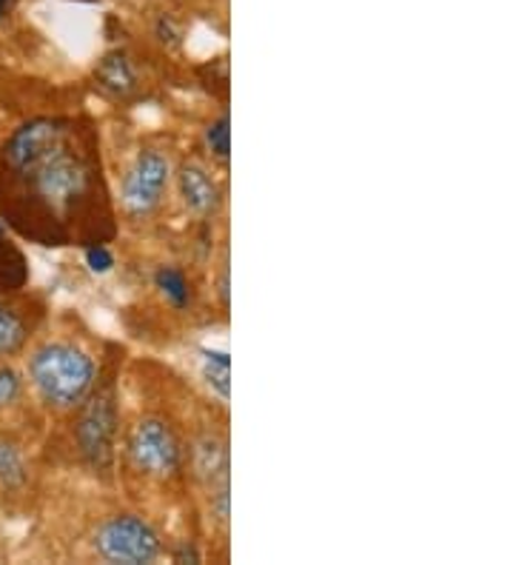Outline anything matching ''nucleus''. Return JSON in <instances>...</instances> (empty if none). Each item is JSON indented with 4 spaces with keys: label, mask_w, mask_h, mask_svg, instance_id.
I'll return each instance as SVG.
<instances>
[{
    "label": "nucleus",
    "mask_w": 513,
    "mask_h": 565,
    "mask_svg": "<svg viewBox=\"0 0 513 565\" xmlns=\"http://www.w3.org/2000/svg\"><path fill=\"white\" fill-rule=\"evenodd\" d=\"M0 206L14 226L43 246L83 241L106 223V189L95 140L75 120L38 118L0 149Z\"/></svg>",
    "instance_id": "f257e3e1"
},
{
    "label": "nucleus",
    "mask_w": 513,
    "mask_h": 565,
    "mask_svg": "<svg viewBox=\"0 0 513 565\" xmlns=\"http://www.w3.org/2000/svg\"><path fill=\"white\" fill-rule=\"evenodd\" d=\"M29 377L49 406L72 408L95 386V363L77 345L49 343L29 360Z\"/></svg>",
    "instance_id": "f03ea898"
},
{
    "label": "nucleus",
    "mask_w": 513,
    "mask_h": 565,
    "mask_svg": "<svg viewBox=\"0 0 513 565\" xmlns=\"http://www.w3.org/2000/svg\"><path fill=\"white\" fill-rule=\"evenodd\" d=\"M95 548L106 563L146 565L160 557V537L146 520L135 514H120L97 529Z\"/></svg>",
    "instance_id": "7ed1b4c3"
},
{
    "label": "nucleus",
    "mask_w": 513,
    "mask_h": 565,
    "mask_svg": "<svg viewBox=\"0 0 513 565\" xmlns=\"http://www.w3.org/2000/svg\"><path fill=\"white\" fill-rule=\"evenodd\" d=\"M117 406L111 394H97L77 423V448L95 471H109L115 460Z\"/></svg>",
    "instance_id": "20e7f679"
},
{
    "label": "nucleus",
    "mask_w": 513,
    "mask_h": 565,
    "mask_svg": "<svg viewBox=\"0 0 513 565\" xmlns=\"http://www.w3.org/2000/svg\"><path fill=\"white\" fill-rule=\"evenodd\" d=\"M129 455L137 469L154 477H171L183 462L178 437L160 420H143L131 431Z\"/></svg>",
    "instance_id": "39448f33"
},
{
    "label": "nucleus",
    "mask_w": 513,
    "mask_h": 565,
    "mask_svg": "<svg viewBox=\"0 0 513 565\" xmlns=\"http://www.w3.org/2000/svg\"><path fill=\"white\" fill-rule=\"evenodd\" d=\"M169 160L158 149H143L124 180V206L131 214H149L158 209L165 186H169Z\"/></svg>",
    "instance_id": "423d86ee"
},
{
    "label": "nucleus",
    "mask_w": 513,
    "mask_h": 565,
    "mask_svg": "<svg viewBox=\"0 0 513 565\" xmlns=\"http://www.w3.org/2000/svg\"><path fill=\"white\" fill-rule=\"evenodd\" d=\"M194 462H197V475L203 477L209 491H212V511L220 523L228 520V448L226 443H217L214 437H205L194 451Z\"/></svg>",
    "instance_id": "0eeeda50"
},
{
    "label": "nucleus",
    "mask_w": 513,
    "mask_h": 565,
    "mask_svg": "<svg viewBox=\"0 0 513 565\" xmlns=\"http://www.w3.org/2000/svg\"><path fill=\"white\" fill-rule=\"evenodd\" d=\"M180 198L192 212L197 214H212L220 206V189L205 169L200 166H183L178 174Z\"/></svg>",
    "instance_id": "6e6552de"
},
{
    "label": "nucleus",
    "mask_w": 513,
    "mask_h": 565,
    "mask_svg": "<svg viewBox=\"0 0 513 565\" xmlns=\"http://www.w3.org/2000/svg\"><path fill=\"white\" fill-rule=\"evenodd\" d=\"M95 75L103 89L115 97H126L129 92H135L137 86V72L124 52H111V55L103 57V61L97 63Z\"/></svg>",
    "instance_id": "1a4fd4ad"
},
{
    "label": "nucleus",
    "mask_w": 513,
    "mask_h": 565,
    "mask_svg": "<svg viewBox=\"0 0 513 565\" xmlns=\"http://www.w3.org/2000/svg\"><path fill=\"white\" fill-rule=\"evenodd\" d=\"M200 354H203V380L220 401L228 403L232 397V358L217 349H203Z\"/></svg>",
    "instance_id": "9d476101"
},
{
    "label": "nucleus",
    "mask_w": 513,
    "mask_h": 565,
    "mask_svg": "<svg viewBox=\"0 0 513 565\" xmlns=\"http://www.w3.org/2000/svg\"><path fill=\"white\" fill-rule=\"evenodd\" d=\"M29 280V266L26 257L0 237V295H7V291H18L23 289V282Z\"/></svg>",
    "instance_id": "9b49d317"
},
{
    "label": "nucleus",
    "mask_w": 513,
    "mask_h": 565,
    "mask_svg": "<svg viewBox=\"0 0 513 565\" xmlns=\"http://www.w3.org/2000/svg\"><path fill=\"white\" fill-rule=\"evenodd\" d=\"M29 326L23 320V315L12 306L0 303V358H9L26 343Z\"/></svg>",
    "instance_id": "f8f14e48"
},
{
    "label": "nucleus",
    "mask_w": 513,
    "mask_h": 565,
    "mask_svg": "<svg viewBox=\"0 0 513 565\" xmlns=\"http://www.w3.org/2000/svg\"><path fill=\"white\" fill-rule=\"evenodd\" d=\"M154 286L163 291L165 300H169L174 309H185L189 300H192L189 280H185V275L178 269V266H160V269L154 271Z\"/></svg>",
    "instance_id": "ddd939ff"
},
{
    "label": "nucleus",
    "mask_w": 513,
    "mask_h": 565,
    "mask_svg": "<svg viewBox=\"0 0 513 565\" xmlns=\"http://www.w3.org/2000/svg\"><path fill=\"white\" fill-rule=\"evenodd\" d=\"M23 480H26V462H23L21 448L9 440H0V486L18 489Z\"/></svg>",
    "instance_id": "4468645a"
},
{
    "label": "nucleus",
    "mask_w": 513,
    "mask_h": 565,
    "mask_svg": "<svg viewBox=\"0 0 513 565\" xmlns=\"http://www.w3.org/2000/svg\"><path fill=\"white\" fill-rule=\"evenodd\" d=\"M205 143L214 152V158L228 160V154H232V120H228V115H223L205 129Z\"/></svg>",
    "instance_id": "2eb2a0df"
},
{
    "label": "nucleus",
    "mask_w": 513,
    "mask_h": 565,
    "mask_svg": "<svg viewBox=\"0 0 513 565\" xmlns=\"http://www.w3.org/2000/svg\"><path fill=\"white\" fill-rule=\"evenodd\" d=\"M86 266H89L95 275H109L115 269V255H111L109 246H103V243H89L86 246Z\"/></svg>",
    "instance_id": "dca6fc26"
},
{
    "label": "nucleus",
    "mask_w": 513,
    "mask_h": 565,
    "mask_svg": "<svg viewBox=\"0 0 513 565\" xmlns=\"http://www.w3.org/2000/svg\"><path fill=\"white\" fill-rule=\"evenodd\" d=\"M21 397V377L12 369H0V408Z\"/></svg>",
    "instance_id": "f3484780"
},
{
    "label": "nucleus",
    "mask_w": 513,
    "mask_h": 565,
    "mask_svg": "<svg viewBox=\"0 0 513 565\" xmlns=\"http://www.w3.org/2000/svg\"><path fill=\"white\" fill-rule=\"evenodd\" d=\"M174 559H178V563H200V554H197V548H194V545L183 543L178 552H174Z\"/></svg>",
    "instance_id": "a211bd4d"
},
{
    "label": "nucleus",
    "mask_w": 513,
    "mask_h": 565,
    "mask_svg": "<svg viewBox=\"0 0 513 565\" xmlns=\"http://www.w3.org/2000/svg\"><path fill=\"white\" fill-rule=\"evenodd\" d=\"M158 38L163 43H178V32H174V23L165 21V18H163V21L158 23Z\"/></svg>",
    "instance_id": "6ab92c4d"
},
{
    "label": "nucleus",
    "mask_w": 513,
    "mask_h": 565,
    "mask_svg": "<svg viewBox=\"0 0 513 565\" xmlns=\"http://www.w3.org/2000/svg\"><path fill=\"white\" fill-rule=\"evenodd\" d=\"M7 7H9V0H0V14L7 12Z\"/></svg>",
    "instance_id": "aec40b11"
},
{
    "label": "nucleus",
    "mask_w": 513,
    "mask_h": 565,
    "mask_svg": "<svg viewBox=\"0 0 513 565\" xmlns=\"http://www.w3.org/2000/svg\"><path fill=\"white\" fill-rule=\"evenodd\" d=\"M0 237H3V223H0Z\"/></svg>",
    "instance_id": "412c9836"
}]
</instances>
